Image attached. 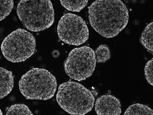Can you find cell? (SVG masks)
<instances>
[{
    "label": "cell",
    "mask_w": 153,
    "mask_h": 115,
    "mask_svg": "<svg viewBox=\"0 0 153 115\" xmlns=\"http://www.w3.org/2000/svg\"><path fill=\"white\" fill-rule=\"evenodd\" d=\"M89 20L100 36L110 38L117 36L129 20L128 9L121 1H97L88 8Z\"/></svg>",
    "instance_id": "1"
},
{
    "label": "cell",
    "mask_w": 153,
    "mask_h": 115,
    "mask_svg": "<svg viewBox=\"0 0 153 115\" xmlns=\"http://www.w3.org/2000/svg\"><path fill=\"white\" fill-rule=\"evenodd\" d=\"M17 13L23 26L33 32L45 31L55 21L54 10L50 1H21Z\"/></svg>",
    "instance_id": "2"
},
{
    "label": "cell",
    "mask_w": 153,
    "mask_h": 115,
    "mask_svg": "<svg viewBox=\"0 0 153 115\" xmlns=\"http://www.w3.org/2000/svg\"><path fill=\"white\" fill-rule=\"evenodd\" d=\"M56 99L60 107L72 115H85L91 111L95 97L82 85L68 81L59 87Z\"/></svg>",
    "instance_id": "3"
},
{
    "label": "cell",
    "mask_w": 153,
    "mask_h": 115,
    "mask_svg": "<svg viewBox=\"0 0 153 115\" xmlns=\"http://www.w3.org/2000/svg\"><path fill=\"white\" fill-rule=\"evenodd\" d=\"M19 84L27 99L46 100L54 96L57 83L55 76L48 71L33 68L22 76Z\"/></svg>",
    "instance_id": "4"
},
{
    "label": "cell",
    "mask_w": 153,
    "mask_h": 115,
    "mask_svg": "<svg viewBox=\"0 0 153 115\" xmlns=\"http://www.w3.org/2000/svg\"><path fill=\"white\" fill-rule=\"evenodd\" d=\"M36 41L30 32L18 28L11 33L3 41L2 53L8 61L13 63L25 61L35 53Z\"/></svg>",
    "instance_id": "5"
},
{
    "label": "cell",
    "mask_w": 153,
    "mask_h": 115,
    "mask_svg": "<svg viewBox=\"0 0 153 115\" xmlns=\"http://www.w3.org/2000/svg\"><path fill=\"white\" fill-rule=\"evenodd\" d=\"M96 62L94 51L91 48L87 46L75 48L65 61V71L71 79L82 81L92 75Z\"/></svg>",
    "instance_id": "6"
},
{
    "label": "cell",
    "mask_w": 153,
    "mask_h": 115,
    "mask_svg": "<svg viewBox=\"0 0 153 115\" xmlns=\"http://www.w3.org/2000/svg\"><path fill=\"white\" fill-rule=\"evenodd\" d=\"M57 32L62 41L76 46L84 44L89 37L88 28L83 19L70 13L61 17L57 25Z\"/></svg>",
    "instance_id": "7"
},
{
    "label": "cell",
    "mask_w": 153,
    "mask_h": 115,
    "mask_svg": "<svg viewBox=\"0 0 153 115\" xmlns=\"http://www.w3.org/2000/svg\"><path fill=\"white\" fill-rule=\"evenodd\" d=\"M98 115H120L121 113L120 101L111 95H104L98 98L95 104Z\"/></svg>",
    "instance_id": "8"
},
{
    "label": "cell",
    "mask_w": 153,
    "mask_h": 115,
    "mask_svg": "<svg viewBox=\"0 0 153 115\" xmlns=\"http://www.w3.org/2000/svg\"><path fill=\"white\" fill-rule=\"evenodd\" d=\"M14 86V77L10 71L0 67V99L10 93Z\"/></svg>",
    "instance_id": "9"
},
{
    "label": "cell",
    "mask_w": 153,
    "mask_h": 115,
    "mask_svg": "<svg viewBox=\"0 0 153 115\" xmlns=\"http://www.w3.org/2000/svg\"><path fill=\"white\" fill-rule=\"evenodd\" d=\"M124 115H153V111L146 105L136 103L129 106Z\"/></svg>",
    "instance_id": "10"
},
{
    "label": "cell",
    "mask_w": 153,
    "mask_h": 115,
    "mask_svg": "<svg viewBox=\"0 0 153 115\" xmlns=\"http://www.w3.org/2000/svg\"><path fill=\"white\" fill-rule=\"evenodd\" d=\"M153 22L148 25L143 31L140 42L146 49L153 52Z\"/></svg>",
    "instance_id": "11"
},
{
    "label": "cell",
    "mask_w": 153,
    "mask_h": 115,
    "mask_svg": "<svg viewBox=\"0 0 153 115\" xmlns=\"http://www.w3.org/2000/svg\"><path fill=\"white\" fill-rule=\"evenodd\" d=\"M62 6L68 10L79 12L87 5L88 1H60Z\"/></svg>",
    "instance_id": "12"
},
{
    "label": "cell",
    "mask_w": 153,
    "mask_h": 115,
    "mask_svg": "<svg viewBox=\"0 0 153 115\" xmlns=\"http://www.w3.org/2000/svg\"><path fill=\"white\" fill-rule=\"evenodd\" d=\"M96 60L97 63H103L109 60L111 57V52L108 46L102 45L98 47L95 52Z\"/></svg>",
    "instance_id": "13"
},
{
    "label": "cell",
    "mask_w": 153,
    "mask_h": 115,
    "mask_svg": "<svg viewBox=\"0 0 153 115\" xmlns=\"http://www.w3.org/2000/svg\"><path fill=\"white\" fill-rule=\"evenodd\" d=\"M6 115H33L29 108L25 104H18L11 105Z\"/></svg>",
    "instance_id": "14"
},
{
    "label": "cell",
    "mask_w": 153,
    "mask_h": 115,
    "mask_svg": "<svg viewBox=\"0 0 153 115\" xmlns=\"http://www.w3.org/2000/svg\"><path fill=\"white\" fill-rule=\"evenodd\" d=\"M13 7V1H0V22L9 15Z\"/></svg>",
    "instance_id": "15"
},
{
    "label": "cell",
    "mask_w": 153,
    "mask_h": 115,
    "mask_svg": "<svg viewBox=\"0 0 153 115\" xmlns=\"http://www.w3.org/2000/svg\"><path fill=\"white\" fill-rule=\"evenodd\" d=\"M153 58L148 61L145 68V76L147 82L153 86Z\"/></svg>",
    "instance_id": "16"
},
{
    "label": "cell",
    "mask_w": 153,
    "mask_h": 115,
    "mask_svg": "<svg viewBox=\"0 0 153 115\" xmlns=\"http://www.w3.org/2000/svg\"><path fill=\"white\" fill-rule=\"evenodd\" d=\"M0 115H3V113L2 112L1 109H0Z\"/></svg>",
    "instance_id": "17"
}]
</instances>
